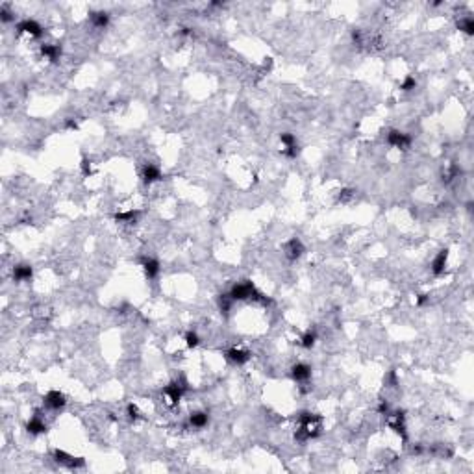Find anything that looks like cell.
<instances>
[{"mask_svg": "<svg viewBox=\"0 0 474 474\" xmlns=\"http://www.w3.org/2000/svg\"><path fill=\"white\" fill-rule=\"evenodd\" d=\"M141 178H143V182L145 184H154V182H160L161 178V170L158 165H154V163H146L145 167H143V170H141Z\"/></svg>", "mask_w": 474, "mask_h": 474, "instance_id": "30bf717a", "label": "cell"}, {"mask_svg": "<svg viewBox=\"0 0 474 474\" xmlns=\"http://www.w3.org/2000/svg\"><path fill=\"white\" fill-rule=\"evenodd\" d=\"M428 302V295H419L417 297V306H424Z\"/></svg>", "mask_w": 474, "mask_h": 474, "instance_id": "4dcf8cb0", "label": "cell"}, {"mask_svg": "<svg viewBox=\"0 0 474 474\" xmlns=\"http://www.w3.org/2000/svg\"><path fill=\"white\" fill-rule=\"evenodd\" d=\"M378 411L382 413V415H389V404H387L385 400H382L380 406H378Z\"/></svg>", "mask_w": 474, "mask_h": 474, "instance_id": "f1b7e54d", "label": "cell"}, {"mask_svg": "<svg viewBox=\"0 0 474 474\" xmlns=\"http://www.w3.org/2000/svg\"><path fill=\"white\" fill-rule=\"evenodd\" d=\"M185 391H187V383H185L184 380H176V382H170L167 387L163 389V397H165L169 406H176L182 400Z\"/></svg>", "mask_w": 474, "mask_h": 474, "instance_id": "3957f363", "label": "cell"}, {"mask_svg": "<svg viewBox=\"0 0 474 474\" xmlns=\"http://www.w3.org/2000/svg\"><path fill=\"white\" fill-rule=\"evenodd\" d=\"M387 143H389L391 146H395V148H407V146L411 145V135H407V134H404V132H398V130H391L389 134H387Z\"/></svg>", "mask_w": 474, "mask_h": 474, "instance_id": "ba28073f", "label": "cell"}, {"mask_svg": "<svg viewBox=\"0 0 474 474\" xmlns=\"http://www.w3.org/2000/svg\"><path fill=\"white\" fill-rule=\"evenodd\" d=\"M139 211H134V209H130V211H124V213H117L115 215V221L117 222H135V219H137Z\"/></svg>", "mask_w": 474, "mask_h": 474, "instance_id": "603a6c76", "label": "cell"}, {"mask_svg": "<svg viewBox=\"0 0 474 474\" xmlns=\"http://www.w3.org/2000/svg\"><path fill=\"white\" fill-rule=\"evenodd\" d=\"M446 260H448V250L443 248V250L434 258V261H432V272H434L436 276L443 274L444 269H446Z\"/></svg>", "mask_w": 474, "mask_h": 474, "instance_id": "5bb4252c", "label": "cell"}, {"mask_svg": "<svg viewBox=\"0 0 474 474\" xmlns=\"http://www.w3.org/2000/svg\"><path fill=\"white\" fill-rule=\"evenodd\" d=\"M185 343H187V346H189V348H195V346H199L200 339H199V336H197L195 332H187V334H185Z\"/></svg>", "mask_w": 474, "mask_h": 474, "instance_id": "d4e9b609", "label": "cell"}, {"mask_svg": "<svg viewBox=\"0 0 474 474\" xmlns=\"http://www.w3.org/2000/svg\"><path fill=\"white\" fill-rule=\"evenodd\" d=\"M207 422H209V415L206 411H195L189 415V426L191 428L202 430L207 426Z\"/></svg>", "mask_w": 474, "mask_h": 474, "instance_id": "9a60e30c", "label": "cell"}, {"mask_svg": "<svg viewBox=\"0 0 474 474\" xmlns=\"http://www.w3.org/2000/svg\"><path fill=\"white\" fill-rule=\"evenodd\" d=\"M143 265V271H145V276L148 280H156L158 274H160V261L154 260V258H145L141 261Z\"/></svg>", "mask_w": 474, "mask_h": 474, "instance_id": "4fadbf2b", "label": "cell"}, {"mask_svg": "<svg viewBox=\"0 0 474 474\" xmlns=\"http://www.w3.org/2000/svg\"><path fill=\"white\" fill-rule=\"evenodd\" d=\"M17 32H19V34H28L32 37H41V35H43L41 24H39L37 21H34V19H24V21H21V23L17 24Z\"/></svg>", "mask_w": 474, "mask_h": 474, "instance_id": "52a82bcc", "label": "cell"}, {"mask_svg": "<svg viewBox=\"0 0 474 474\" xmlns=\"http://www.w3.org/2000/svg\"><path fill=\"white\" fill-rule=\"evenodd\" d=\"M65 128H67V130H76V128H78L76 121H74V119H69V121L65 123Z\"/></svg>", "mask_w": 474, "mask_h": 474, "instance_id": "f546056e", "label": "cell"}, {"mask_svg": "<svg viewBox=\"0 0 474 474\" xmlns=\"http://www.w3.org/2000/svg\"><path fill=\"white\" fill-rule=\"evenodd\" d=\"M32 274H34V271H32L30 265H17L13 269V280L15 282H28Z\"/></svg>", "mask_w": 474, "mask_h": 474, "instance_id": "d6986e66", "label": "cell"}, {"mask_svg": "<svg viewBox=\"0 0 474 474\" xmlns=\"http://www.w3.org/2000/svg\"><path fill=\"white\" fill-rule=\"evenodd\" d=\"M82 170H84L85 176L91 174V161L87 160V158H84V160H82Z\"/></svg>", "mask_w": 474, "mask_h": 474, "instance_id": "83f0119b", "label": "cell"}, {"mask_svg": "<svg viewBox=\"0 0 474 474\" xmlns=\"http://www.w3.org/2000/svg\"><path fill=\"white\" fill-rule=\"evenodd\" d=\"M291 376H293L295 382L306 383L307 380L311 378V367L306 365V363H297V365H293V369H291Z\"/></svg>", "mask_w": 474, "mask_h": 474, "instance_id": "8fae6325", "label": "cell"}, {"mask_svg": "<svg viewBox=\"0 0 474 474\" xmlns=\"http://www.w3.org/2000/svg\"><path fill=\"white\" fill-rule=\"evenodd\" d=\"M283 250H285V256H287L291 261H295V260H299L300 256L304 254V245H302V241H300V239L293 237V239H289V241L285 243Z\"/></svg>", "mask_w": 474, "mask_h": 474, "instance_id": "9c48e42d", "label": "cell"}, {"mask_svg": "<svg viewBox=\"0 0 474 474\" xmlns=\"http://www.w3.org/2000/svg\"><path fill=\"white\" fill-rule=\"evenodd\" d=\"M228 295L232 297V300H256V302H263V304L269 302V299H265V295H261L260 291L254 287L252 282L236 283Z\"/></svg>", "mask_w": 474, "mask_h": 474, "instance_id": "7a4b0ae2", "label": "cell"}, {"mask_svg": "<svg viewBox=\"0 0 474 474\" xmlns=\"http://www.w3.org/2000/svg\"><path fill=\"white\" fill-rule=\"evenodd\" d=\"M391 428L397 432L398 436H402V439H407V434H406V422H404V413L397 411L393 415V421H391Z\"/></svg>", "mask_w": 474, "mask_h": 474, "instance_id": "ac0fdd59", "label": "cell"}, {"mask_svg": "<svg viewBox=\"0 0 474 474\" xmlns=\"http://www.w3.org/2000/svg\"><path fill=\"white\" fill-rule=\"evenodd\" d=\"M280 141H282L283 145V156L285 158H289V160H295L297 156H299V143H297V137L293 135V134H289V132H285V134H282L280 135Z\"/></svg>", "mask_w": 474, "mask_h": 474, "instance_id": "5b68a950", "label": "cell"}, {"mask_svg": "<svg viewBox=\"0 0 474 474\" xmlns=\"http://www.w3.org/2000/svg\"><path fill=\"white\" fill-rule=\"evenodd\" d=\"M352 197H354V191H350V189H343L341 195H339V200H341V202H348Z\"/></svg>", "mask_w": 474, "mask_h": 474, "instance_id": "4316f807", "label": "cell"}, {"mask_svg": "<svg viewBox=\"0 0 474 474\" xmlns=\"http://www.w3.org/2000/svg\"><path fill=\"white\" fill-rule=\"evenodd\" d=\"M315 341H317V332H315V330H307L306 334L302 336V339H300V346L311 348L315 344Z\"/></svg>", "mask_w": 474, "mask_h": 474, "instance_id": "7402d4cb", "label": "cell"}, {"mask_svg": "<svg viewBox=\"0 0 474 474\" xmlns=\"http://www.w3.org/2000/svg\"><path fill=\"white\" fill-rule=\"evenodd\" d=\"M299 422L300 426L299 430H297V434H295V439H297V441L306 443L309 439H315V437L321 436L322 422L319 415H315V413L311 411H302L299 415Z\"/></svg>", "mask_w": 474, "mask_h": 474, "instance_id": "6da1fadb", "label": "cell"}, {"mask_svg": "<svg viewBox=\"0 0 474 474\" xmlns=\"http://www.w3.org/2000/svg\"><path fill=\"white\" fill-rule=\"evenodd\" d=\"M226 360H230L236 365H245L246 361L250 360V352L243 350V348H230L226 352Z\"/></svg>", "mask_w": 474, "mask_h": 474, "instance_id": "7c38bea8", "label": "cell"}, {"mask_svg": "<svg viewBox=\"0 0 474 474\" xmlns=\"http://www.w3.org/2000/svg\"><path fill=\"white\" fill-rule=\"evenodd\" d=\"M91 23L95 24V28H106L109 24V15L106 11H95L91 13Z\"/></svg>", "mask_w": 474, "mask_h": 474, "instance_id": "ffe728a7", "label": "cell"}, {"mask_svg": "<svg viewBox=\"0 0 474 474\" xmlns=\"http://www.w3.org/2000/svg\"><path fill=\"white\" fill-rule=\"evenodd\" d=\"M458 28L463 34H467V35H473L474 34V19L473 17H465V19H461L458 23Z\"/></svg>", "mask_w": 474, "mask_h": 474, "instance_id": "44dd1931", "label": "cell"}, {"mask_svg": "<svg viewBox=\"0 0 474 474\" xmlns=\"http://www.w3.org/2000/svg\"><path fill=\"white\" fill-rule=\"evenodd\" d=\"M126 411H128V419H130V421H137L139 417H141V415H139L137 406H135V404H128Z\"/></svg>", "mask_w": 474, "mask_h": 474, "instance_id": "484cf974", "label": "cell"}, {"mask_svg": "<svg viewBox=\"0 0 474 474\" xmlns=\"http://www.w3.org/2000/svg\"><path fill=\"white\" fill-rule=\"evenodd\" d=\"M41 54L48 62H58L62 58V46L60 45H41Z\"/></svg>", "mask_w": 474, "mask_h": 474, "instance_id": "e0dca14e", "label": "cell"}, {"mask_svg": "<svg viewBox=\"0 0 474 474\" xmlns=\"http://www.w3.org/2000/svg\"><path fill=\"white\" fill-rule=\"evenodd\" d=\"M415 87H417V80H415L413 76H406V80L402 82V84H400V89H402V91H406V93L413 91Z\"/></svg>", "mask_w": 474, "mask_h": 474, "instance_id": "cb8c5ba5", "label": "cell"}, {"mask_svg": "<svg viewBox=\"0 0 474 474\" xmlns=\"http://www.w3.org/2000/svg\"><path fill=\"white\" fill-rule=\"evenodd\" d=\"M43 404H45V407H48V409L58 411V409H62L63 406L67 404V398H65V395L60 393V391H48L45 395V398H43Z\"/></svg>", "mask_w": 474, "mask_h": 474, "instance_id": "8992f818", "label": "cell"}, {"mask_svg": "<svg viewBox=\"0 0 474 474\" xmlns=\"http://www.w3.org/2000/svg\"><path fill=\"white\" fill-rule=\"evenodd\" d=\"M26 432H28V434H32V436H39V434H45V432H46L45 421H43V419H41L39 415L32 417L30 421H28V424H26Z\"/></svg>", "mask_w": 474, "mask_h": 474, "instance_id": "2e32d148", "label": "cell"}, {"mask_svg": "<svg viewBox=\"0 0 474 474\" xmlns=\"http://www.w3.org/2000/svg\"><path fill=\"white\" fill-rule=\"evenodd\" d=\"M52 456H54V461H56V463L67 467V469H80V467L85 465V461L82 458H74V456L67 454L65 450H54Z\"/></svg>", "mask_w": 474, "mask_h": 474, "instance_id": "277c9868", "label": "cell"}]
</instances>
